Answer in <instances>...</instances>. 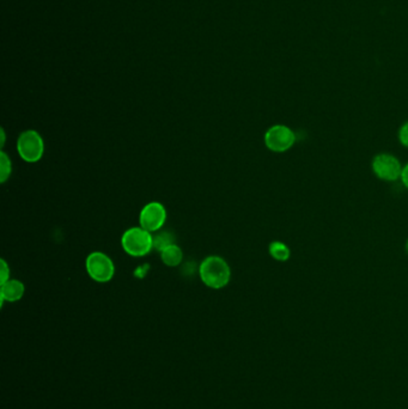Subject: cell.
Returning <instances> with one entry per match:
<instances>
[{
	"label": "cell",
	"instance_id": "cell-15",
	"mask_svg": "<svg viewBox=\"0 0 408 409\" xmlns=\"http://www.w3.org/2000/svg\"><path fill=\"white\" fill-rule=\"evenodd\" d=\"M401 180L404 182L405 187L408 188V164L403 168V174H401Z\"/></svg>",
	"mask_w": 408,
	"mask_h": 409
},
{
	"label": "cell",
	"instance_id": "cell-7",
	"mask_svg": "<svg viewBox=\"0 0 408 409\" xmlns=\"http://www.w3.org/2000/svg\"><path fill=\"white\" fill-rule=\"evenodd\" d=\"M166 220V209L161 202L152 201L144 206L139 214V224L149 233H156L163 228Z\"/></svg>",
	"mask_w": 408,
	"mask_h": 409
},
{
	"label": "cell",
	"instance_id": "cell-13",
	"mask_svg": "<svg viewBox=\"0 0 408 409\" xmlns=\"http://www.w3.org/2000/svg\"><path fill=\"white\" fill-rule=\"evenodd\" d=\"M1 281L0 284H5L6 281L10 280V267L8 266V263L5 260H1Z\"/></svg>",
	"mask_w": 408,
	"mask_h": 409
},
{
	"label": "cell",
	"instance_id": "cell-3",
	"mask_svg": "<svg viewBox=\"0 0 408 409\" xmlns=\"http://www.w3.org/2000/svg\"><path fill=\"white\" fill-rule=\"evenodd\" d=\"M86 267L91 279L101 284L112 280L115 274L114 263L105 252H91L90 255L86 257Z\"/></svg>",
	"mask_w": 408,
	"mask_h": 409
},
{
	"label": "cell",
	"instance_id": "cell-16",
	"mask_svg": "<svg viewBox=\"0 0 408 409\" xmlns=\"http://www.w3.org/2000/svg\"><path fill=\"white\" fill-rule=\"evenodd\" d=\"M5 143V132L4 129H1V146H4Z\"/></svg>",
	"mask_w": 408,
	"mask_h": 409
},
{
	"label": "cell",
	"instance_id": "cell-1",
	"mask_svg": "<svg viewBox=\"0 0 408 409\" xmlns=\"http://www.w3.org/2000/svg\"><path fill=\"white\" fill-rule=\"evenodd\" d=\"M199 276L205 285L214 290L228 285L231 278V269L228 262L220 256H209L201 262Z\"/></svg>",
	"mask_w": 408,
	"mask_h": 409
},
{
	"label": "cell",
	"instance_id": "cell-8",
	"mask_svg": "<svg viewBox=\"0 0 408 409\" xmlns=\"http://www.w3.org/2000/svg\"><path fill=\"white\" fill-rule=\"evenodd\" d=\"M24 284L22 281L14 280V279H10L6 281L5 284H1V289H0V298H1V304L4 302H9V303H14L22 300L24 295Z\"/></svg>",
	"mask_w": 408,
	"mask_h": 409
},
{
	"label": "cell",
	"instance_id": "cell-6",
	"mask_svg": "<svg viewBox=\"0 0 408 409\" xmlns=\"http://www.w3.org/2000/svg\"><path fill=\"white\" fill-rule=\"evenodd\" d=\"M372 170L383 181H396L403 174V167L398 158L390 153L377 155L372 161Z\"/></svg>",
	"mask_w": 408,
	"mask_h": 409
},
{
	"label": "cell",
	"instance_id": "cell-17",
	"mask_svg": "<svg viewBox=\"0 0 408 409\" xmlns=\"http://www.w3.org/2000/svg\"><path fill=\"white\" fill-rule=\"evenodd\" d=\"M406 249H407V252H408V241H407V243H406Z\"/></svg>",
	"mask_w": 408,
	"mask_h": 409
},
{
	"label": "cell",
	"instance_id": "cell-5",
	"mask_svg": "<svg viewBox=\"0 0 408 409\" xmlns=\"http://www.w3.org/2000/svg\"><path fill=\"white\" fill-rule=\"evenodd\" d=\"M296 135L294 131L284 124H275L267 129L265 144L273 153H285L294 146Z\"/></svg>",
	"mask_w": 408,
	"mask_h": 409
},
{
	"label": "cell",
	"instance_id": "cell-14",
	"mask_svg": "<svg viewBox=\"0 0 408 409\" xmlns=\"http://www.w3.org/2000/svg\"><path fill=\"white\" fill-rule=\"evenodd\" d=\"M399 139L400 143L403 144L406 148H408V122H406V124L400 129Z\"/></svg>",
	"mask_w": 408,
	"mask_h": 409
},
{
	"label": "cell",
	"instance_id": "cell-2",
	"mask_svg": "<svg viewBox=\"0 0 408 409\" xmlns=\"http://www.w3.org/2000/svg\"><path fill=\"white\" fill-rule=\"evenodd\" d=\"M121 246L131 256H145L153 248V236L142 226L131 228L123 235Z\"/></svg>",
	"mask_w": 408,
	"mask_h": 409
},
{
	"label": "cell",
	"instance_id": "cell-4",
	"mask_svg": "<svg viewBox=\"0 0 408 409\" xmlns=\"http://www.w3.org/2000/svg\"><path fill=\"white\" fill-rule=\"evenodd\" d=\"M17 151L25 162H38L44 153L42 137L34 129L24 131L17 140Z\"/></svg>",
	"mask_w": 408,
	"mask_h": 409
},
{
	"label": "cell",
	"instance_id": "cell-9",
	"mask_svg": "<svg viewBox=\"0 0 408 409\" xmlns=\"http://www.w3.org/2000/svg\"><path fill=\"white\" fill-rule=\"evenodd\" d=\"M162 261L169 267H176L180 265L183 259V252L179 246L173 244L161 252Z\"/></svg>",
	"mask_w": 408,
	"mask_h": 409
},
{
	"label": "cell",
	"instance_id": "cell-11",
	"mask_svg": "<svg viewBox=\"0 0 408 409\" xmlns=\"http://www.w3.org/2000/svg\"><path fill=\"white\" fill-rule=\"evenodd\" d=\"M11 172H12L11 159L4 151H1L0 153V182L5 183L8 181L11 176Z\"/></svg>",
	"mask_w": 408,
	"mask_h": 409
},
{
	"label": "cell",
	"instance_id": "cell-10",
	"mask_svg": "<svg viewBox=\"0 0 408 409\" xmlns=\"http://www.w3.org/2000/svg\"><path fill=\"white\" fill-rule=\"evenodd\" d=\"M268 250H270L271 256L277 261L280 262L288 261L290 259V254H291L289 247L283 242H272Z\"/></svg>",
	"mask_w": 408,
	"mask_h": 409
},
{
	"label": "cell",
	"instance_id": "cell-12",
	"mask_svg": "<svg viewBox=\"0 0 408 409\" xmlns=\"http://www.w3.org/2000/svg\"><path fill=\"white\" fill-rule=\"evenodd\" d=\"M174 239H175V238H174V236H173L171 233H158L157 236L153 237V248L161 252L162 250H164V249L169 247V246L175 244V243H174Z\"/></svg>",
	"mask_w": 408,
	"mask_h": 409
}]
</instances>
